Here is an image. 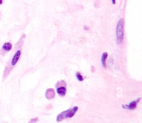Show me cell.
Segmentation results:
<instances>
[{
  "instance_id": "6da1fadb",
  "label": "cell",
  "mask_w": 142,
  "mask_h": 123,
  "mask_svg": "<svg viewBox=\"0 0 142 123\" xmlns=\"http://www.w3.org/2000/svg\"><path fill=\"white\" fill-rule=\"evenodd\" d=\"M116 42L118 44H121L124 35V19L123 18L118 21L116 29Z\"/></svg>"
},
{
  "instance_id": "7a4b0ae2",
  "label": "cell",
  "mask_w": 142,
  "mask_h": 123,
  "mask_svg": "<svg viewBox=\"0 0 142 123\" xmlns=\"http://www.w3.org/2000/svg\"><path fill=\"white\" fill-rule=\"evenodd\" d=\"M141 99V98H139L135 100H133L132 102L129 103L128 104H123L122 106V107L123 109H128V110H134L136 109L137 107L138 103L140 102Z\"/></svg>"
},
{
  "instance_id": "3957f363",
  "label": "cell",
  "mask_w": 142,
  "mask_h": 123,
  "mask_svg": "<svg viewBox=\"0 0 142 123\" xmlns=\"http://www.w3.org/2000/svg\"><path fill=\"white\" fill-rule=\"evenodd\" d=\"M21 55V49H18L16 52L14 53V55L13 56L12 58L11 59V63L10 65L11 66L12 68L14 67L15 65L17 64V63L19 61L20 57Z\"/></svg>"
},
{
  "instance_id": "277c9868",
  "label": "cell",
  "mask_w": 142,
  "mask_h": 123,
  "mask_svg": "<svg viewBox=\"0 0 142 123\" xmlns=\"http://www.w3.org/2000/svg\"><path fill=\"white\" fill-rule=\"evenodd\" d=\"M12 48V44L10 42H6L2 46L0 50V54L2 55H5L6 53L9 52Z\"/></svg>"
},
{
  "instance_id": "5b68a950",
  "label": "cell",
  "mask_w": 142,
  "mask_h": 123,
  "mask_svg": "<svg viewBox=\"0 0 142 123\" xmlns=\"http://www.w3.org/2000/svg\"><path fill=\"white\" fill-rule=\"evenodd\" d=\"M58 84V87L57 86V93L58 95L61 97H64L65 96L67 93V88L65 87L66 85H61L60 84V83H57Z\"/></svg>"
},
{
  "instance_id": "8992f818",
  "label": "cell",
  "mask_w": 142,
  "mask_h": 123,
  "mask_svg": "<svg viewBox=\"0 0 142 123\" xmlns=\"http://www.w3.org/2000/svg\"><path fill=\"white\" fill-rule=\"evenodd\" d=\"M55 92L53 88H48L46 90L45 93V96L48 100H51L55 97Z\"/></svg>"
},
{
  "instance_id": "52a82bcc",
  "label": "cell",
  "mask_w": 142,
  "mask_h": 123,
  "mask_svg": "<svg viewBox=\"0 0 142 123\" xmlns=\"http://www.w3.org/2000/svg\"><path fill=\"white\" fill-rule=\"evenodd\" d=\"M78 110V107L74 106L72 109H69L67 110V118H72L74 116Z\"/></svg>"
},
{
  "instance_id": "ba28073f",
  "label": "cell",
  "mask_w": 142,
  "mask_h": 123,
  "mask_svg": "<svg viewBox=\"0 0 142 123\" xmlns=\"http://www.w3.org/2000/svg\"><path fill=\"white\" fill-rule=\"evenodd\" d=\"M67 110H64L62 112H61L57 115L56 120L57 122H61L64 119H67Z\"/></svg>"
},
{
  "instance_id": "9c48e42d",
  "label": "cell",
  "mask_w": 142,
  "mask_h": 123,
  "mask_svg": "<svg viewBox=\"0 0 142 123\" xmlns=\"http://www.w3.org/2000/svg\"><path fill=\"white\" fill-rule=\"evenodd\" d=\"M108 56V54L107 52H104L102 55L101 57V63L102 65V66L104 68H107V64H106V60L107 59V57Z\"/></svg>"
},
{
  "instance_id": "30bf717a",
  "label": "cell",
  "mask_w": 142,
  "mask_h": 123,
  "mask_svg": "<svg viewBox=\"0 0 142 123\" xmlns=\"http://www.w3.org/2000/svg\"><path fill=\"white\" fill-rule=\"evenodd\" d=\"M12 67L10 65H7L5 67L4 73H3V78H5L8 76V75L10 74V72L12 71Z\"/></svg>"
},
{
  "instance_id": "8fae6325",
  "label": "cell",
  "mask_w": 142,
  "mask_h": 123,
  "mask_svg": "<svg viewBox=\"0 0 142 123\" xmlns=\"http://www.w3.org/2000/svg\"><path fill=\"white\" fill-rule=\"evenodd\" d=\"M76 77H77V79L79 81L82 82L84 81V77H83V76L81 75V74L79 72H77V73L76 74Z\"/></svg>"
},
{
  "instance_id": "7c38bea8",
  "label": "cell",
  "mask_w": 142,
  "mask_h": 123,
  "mask_svg": "<svg viewBox=\"0 0 142 123\" xmlns=\"http://www.w3.org/2000/svg\"><path fill=\"white\" fill-rule=\"evenodd\" d=\"M38 120V118L37 117L36 118H33V119H31L30 122H29V123H35V122H36Z\"/></svg>"
},
{
  "instance_id": "4fadbf2b",
  "label": "cell",
  "mask_w": 142,
  "mask_h": 123,
  "mask_svg": "<svg viewBox=\"0 0 142 123\" xmlns=\"http://www.w3.org/2000/svg\"><path fill=\"white\" fill-rule=\"evenodd\" d=\"M84 29L86 30H88L89 29V28L88 27H87V26H85L84 27Z\"/></svg>"
},
{
  "instance_id": "5bb4252c",
  "label": "cell",
  "mask_w": 142,
  "mask_h": 123,
  "mask_svg": "<svg viewBox=\"0 0 142 123\" xmlns=\"http://www.w3.org/2000/svg\"><path fill=\"white\" fill-rule=\"evenodd\" d=\"M112 2L113 3V5H115L116 3V1L115 0H112Z\"/></svg>"
},
{
  "instance_id": "9a60e30c",
  "label": "cell",
  "mask_w": 142,
  "mask_h": 123,
  "mask_svg": "<svg viewBox=\"0 0 142 123\" xmlns=\"http://www.w3.org/2000/svg\"><path fill=\"white\" fill-rule=\"evenodd\" d=\"M3 3V0H0V5H2Z\"/></svg>"
}]
</instances>
